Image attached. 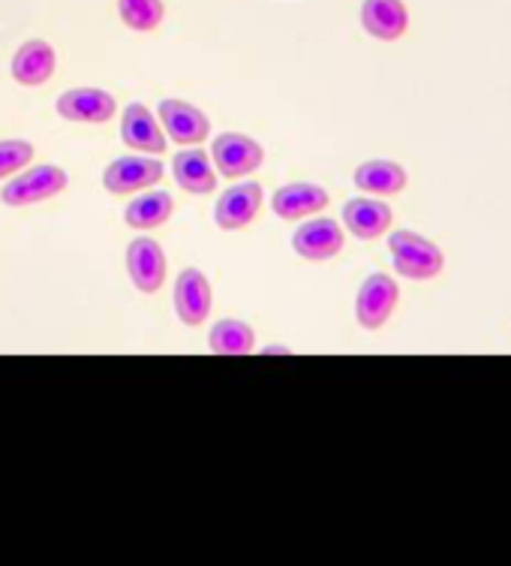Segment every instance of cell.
Masks as SVG:
<instances>
[{"mask_svg":"<svg viewBox=\"0 0 511 566\" xmlns=\"http://www.w3.org/2000/svg\"><path fill=\"white\" fill-rule=\"evenodd\" d=\"M127 272H130L136 290L153 295L166 283V253L153 239L142 235L132 239L127 248Z\"/></svg>","mask_w":511,"mask_h":566,"instance_id":"cell-11","label":"cell"},{"mask_svg":"<svg viewBox=\"0 0 511 566\" xmlns=\"http://www.w3.org/2000/svg\"><path fill=\"white\" fill-rule=\"evenodd\" d=\"M157 112H160V127H163L166 139L178 142V145H199L211 136L207 115L187 99H163Z\"/></svg>","mask_w":511,"mask_h":566,"instance_id":"cell-6","label":"cell"},{"mask_svg":"<svg viewBox=\"0 0 511 566\" xmlns=\"http://www.w3.org/2000/svg\"><path fill=\"white\" fill-rule=\"evenodd\" d=\"M120 139L127 148L139 154H166L169 148V139H166L160 120L153 118L151 109L142 106V103H130L124 109V120H120Z\"/></svg>","mask_w":511,"mask_h":566,"instance_id":"cell-12","label":"cell"},{"mask_svg":"<svg viewBox=\"0 0 511 566\" xmlns=\"http://www.w3.org/2000/svg\"><path fill=\"white\" fill-rule=\"evenodd\" d=\"M174 214V199L166 190H153L145 197H136L124 211V223L132 229H157L169 223Z\"/></svg>","mask_w":511,"mask_h":566,"instance_id":"cell-19","label":"cell"},{"mask_svg":"<svg viewBox=\"0 0 511 566\" xmlns=\"http://www.w3.org/2000/svg\"><path fill=\"white\" fill-rule=\"evenodd\" d=\"M33 160V145L24 139H3L0 142V181L19 175L24 166Z\"/></svg>","mask_w":511,"mask_h":566,"instance_id":"cell-22","label":"cell"},{"mask_svg":"<svg viewBox=\"0 0 511 566\" xmlns=\"http://www.w3.org/2000/svg\"><path fill=\"white\" fill-rule=\"evenodd\" d=\"M70 185V175L61 166H24L22 175H15L10 185L0 190V202L10 208H28L45 199H55Z\"/></svg>","mask_w":511,"mask_h":566,"instance_id":"cell-2","label":"cell"},{"mask_svg":"<svg viewBox=\"0 0 511 566\" xmlns=\"http://www.w3.org/2000/svg\"><path fill=\"white\" fill-rule=\"evenodd\" d=\"M214 305L211 283L199 269H184L174 281V314L184 326H202Z\"/></svg>","mask_w":511,"mask_h":566,"instance_id":"cell-9","label":"cell"},{"mask_svg":"<svg viewBox=\"0 0 511 566\" xmlns=\"http://www.w3.org/2000/svg\"><path fill=\"white\" fill-rule=\"evenodd\" d=\"M57 70V55L52 45L45 40H28L19 45V52L12 55L10 73L12 78L24 87H40L49 78L55 76Z\"/></svg>","mask_w":511,"mask_h":566,"instance_id":"cell-13","label":"cell"},{"mask_svg":"<svg viewBox=\"0 0 511 566\" xmlns=\"http://www.w3.org/2000/svg\"><path fill=\"white\" fill-rule=\"evenodd\" d=\"M120 22L136 33H151L166 15L163 0H118Z\"/></svg>","mask_w":511,"mask_h":566,"instance_id":"cell-21","label":"cell"},{"mask_svg":"<svg viewBox=\"0 0 511 566\" xmlns=\"http://www.w3.org/2000/svg\"><path fill=\"white\" fill-rule=\"evenodd\" d=\"M406 169L394 160H368L355 169V187L373 197H394L406 187Z\"/></svg>","mask_w":511,"mask_h":566,"instance_id":"cell-18","label":"cell"},{"mask_svg":"<svg viewBox=\"0 0 511 566\" xmlns=\"http://www.w3.org/2000/svg\"><path fill=\"white\" fill-rule=\"evenodd\" d=\"M172 172L174 181L184 187L187 193L205 197V193L217 190V172L211 164V154H205L202 148H184L181 154H174Z\"/></svg>","mask_w":511,"mask_h":566,"instance_id":"cell-17","label":"cell"},{"mask_svg":"<svg viewBox=\"0 0 511 566\" xmlns=\"http://www.w3.org/2000/svg\"><path fill=\"white\" fill-rule=\"evenodd\" d=\"M262 199H265V193H262V185H256V181L228 187L217 206H214V223L220 229H226V232L247 229L259 214Z\"/></svg>","mask_w":511,"mask_h":566,"instance_id":"cell-10","label":"cell"},{"mask_svg":"<svg viewBox=\"0 0 511 566\" xmlns=\"http://www.w3.org/2000/svg\"><path fill=\"white\" fill-rule=\"evenodd\" d=\"M392 208L380 202V199H349L347 206H343V227L361 241H373L385 235L388 229H392Z\"/></svg>","mask_w":511,"mask_h":566,"instance_id":"cell-16","label":"cell"},{"mask_svg":"<svg viewBox=\"0 0 511 566\" xmlns=\"http://www.w3.org/2000/svg\"><path fill=\"white\" fill-rule=\"evenodd\" d=\"M343 229L338 220L331 218H316L307 220L292 232V248L301 260L310 262H326L334 260L343 251Z\"/></svg>","mask_w":511,"mask_h":566,"instance_id":"cell-8","label":"cell"},{"mask_svg":"<svg viewBox=\"0 0 511 566\" xmlns=\"http://www.w3.org/2000/svg\"><path fill=\"white\" fill-rule=\"evenodd\" d=\"M211 164L223 178H244L265 164V148L244 133H220L211 145Z\"/></svg>","mask_w":511,"mask_h":566,"instance_id":"cell-3","label":"cell"},{"mask_svg":"<svg viewBox=\"0 0 511 566\" xmlns=\"http://www.w3.org/2000/svg\"><path fill=\"white\" fill-rule=\"evenodd\" d=\"M207 347L214 356H251L256 347V332L244 319H220L207 335Z\"/></svg>","mask_w":511,"mask_h":566,"instance_id":"cell-20","label":"cell"},{"mask_svg":"<svg viewBox=\"0 0 511 566\" xmlns=\"http://www.w3.org/2000/svg\"><path fill=\"white\" fill-rule=\"evenodd\" d=\"M361 24L370 36H376L382 43H394L409 28V10L403 0H364Z\"/></svg>","mask_w":511,"mask_h":566,"instance_id":"cell-14","label":"cell"},{"mask_svg":"<svg viewBox=\"0 0 511 566\" xmlns=\"http://www.w3.org/2000/svg\"><path fill=\"white\" fill-rule=\"evenodd\" d=\"M166 175V166L160 157H118L106 166L103 172V187L115 193V197H127V193H139L157 185Z\"/></svg>","mask_w":511,"mask_h":566,"instance_id":"cell-5","label":"cell"},{"mask_svg":"<svg viewBox=\"0 0 511 566\" xmlns=\"http://www.w3.org/2000/svg\"><path fill=\"white\" fill-rule=\"evenodd\" d=\"M401 302V286L388 274H370L368 281L361 283L359 298H355V319L361 328L376 332L388 323L394 307Z\"/></svg>","mask_w":511,"mask_h":566,"instance_id":"cell-4","label":"cell"},{"mask_svg":"<svg viewBox=\"0 0 511 566\" xmlns=\"http://www.w3.org/2000/svg\"><path fill=\"white\" fill-rule=\"evenodd\" d=\"M57 115L76 124H106L115 118L118 103L103 87H70L57 97Z\"/></svg>","mask_w":511,"mask_h":566,"instance_id":"cell-7","label":"cell"},{"mask_svg":"<svg viewBox=\"0 0 511 566\" xmlns=\"http://www.w3.org/2000/svg\"><path fill=\"white\" fill-rule=\"evenodd\" d=\"M388 251H392L397 274L409 281H434L446 269V256L434 241L409 229H397L388 235Z\"/></svg>","mask_w":511,"mask_h":566,"instance_id":"cell-1","label":"cell"},{"mask_svg":"<svg viewBox=\"0 0 511 566\" xmlns=\"http://www.w3.org/2000/svg\"><path fill=\"white\" fill-rule=\"evenodd\" d=\"M328 208V190L310 181H295L280 187L272 197V211L280 220H305Z\"/></svg>","mask_w":511,"mask_h":566,"instance_id":"cell-15","label":"cell"}]
</instances>
